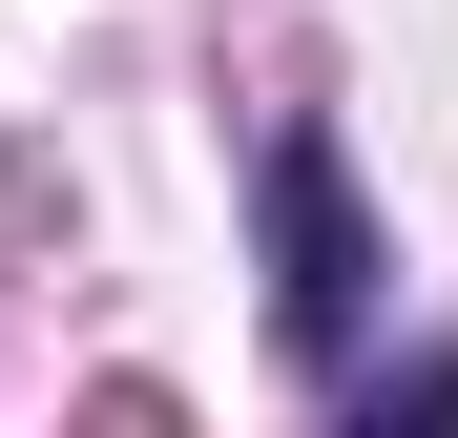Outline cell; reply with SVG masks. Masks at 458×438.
<instances>
[{
    "label": "cell",
    "instance_id": "6da1fadb",
    "mask_svg": "<svg viewBox=\"0 0 458 438\" xmlns=\"http://www.w3.org/2000/svg\"><path fill=\"white\" fill-rule=\"evenodd\" d=\"M250 188H271V334L334 376V355H354V313H375V230H354L334 125H271V167H250Z\"/></svg>",
    "mask_w": 458,
    "mask_h": 438
},
{
    "label": "cell",
    "instance_id": "7a4b0ae2",
    "mask_svg": "<svg viewBox=\"0 0 458 438\" xmlns=\"http://www.w3.org/2000/svg\"><path fill=\"white\" fill-rule=\"evenodd\" d=\"M354 417H375V438H396V417H458V355H417V376H375Z\"/></svg>",
    "mask_w": 458,
    "mask_h": 438
}]
</instances>
